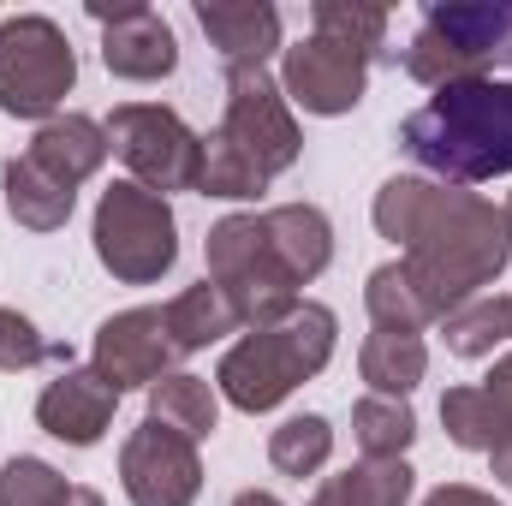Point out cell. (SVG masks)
Returning a JSON list of instances; mask_svg holds the SVG:
<instances>
[{"label":"cell","instance_id":"6da1fadb","mask_svg":"<svg viewBox=\"0 0 512 506\" xmlns=\"http://www.w3.org/2000/svg\"><path fill=\"white\" fill-rule=\"evenodd\" d=\"M376 233L399 245V268L429 304L435 322H447L459 304L483 298V286L501 280L512 262V221L477 191L393 173L376 191Z\"/></svg>","mask_w":512,"mask_h":506},{"label":"cell","instance_id":"7a4b0ae2","mask_svg":"<svg viewBox=\"0 0 512 506\" xmlns=\"http://www.w3.org/2000/svg\"><path fill=\"white\" fill-rule=\"evenodd\" d=\"M298 149H304V131L292 120L286 90L268 78V66H239V72H227L221 126L203 137L197 191L227 197V203H251L298 161Z\"/></svg>","mask_w":512,"mask_h":506},{"label":"cell","instance_id":"3957f363","mask_svg":"<svg viewBox=\"0 0 512 506\" xmlns=\"http://www.w3.org/2000/svg\"><path fill=\"white\" fill-rule=\"evenodd\" d=\"M399 149L429 167L441 185H483L512 173V84L507 78H471L435 90L405 126Z\"/></svg>","mask_w":512,"mask_h":506},{"label":"cell","instance_id":"277c9868","mask_svg":"<svg viewBox=\"0 0 512 506\" xmlns=\"http://www.w3.org/2000/svg\"><path fill=\"white\" fill-rule=\"evenodd\" d=\"M334 334H340L334 310L298 298L292 316H280V322H268V328H251V334L221 358L215 387H221L239 411H251V417L256 411H274L286 393H298L310 376L328 370Z\"/></svg>","mask_w":512,"mask_h":506},{"label":"cell","instance_id":"5b68a950","mask_svg":"<svg viewBox=\"0 0 512 506\" xmlns=\"http://www.w3.org/2000/svg\"><path fill=\"white\" fill-rule=\"evenodd\" d=\"M399 66L429 84H471V78H495V66H512V0H447L429 6L411 48L399 54Z\"/></svg>","mask_w":512,"mask_h":506},{"label":"cell","instance_id":"8992f818","mask_svg":"<svg viewBox=\"0 0 512 506\" xmlns=\"http://www.w3.org/2000/svg\"><path fill=\"white\" fill-rule=\"evenodd\" d=\"M209 286H221V298L233 304L239 328H268L280 316L298 310V274L286 268V256L268 233V215H227L209 227Z\"/></svg>","mask_w":512,"mask_h":506},{"label":"cell","instance_id":"52a82bcc","mask_svg":"<svg viewBox=\"0 0 512 506\" xmlns=\"http://www.w3.org/2000/svg\"><path fill=\"white\" fill-rule=\"evenodd\" d=\"M96 256L120 286H155L179 262V221L167 197L143 191L137 179H114L96 203Z\"/></svg>","mask_w":512,"mask_h":506},{"label":"cell","instance_id":"ba28073f","mask_svg":"<svg viewBox=\"0 0 512 506\" xmlns=\"http://www.w3.org/2000/svg\"><path fill=\"white\" fill-rule=\"evenodd\" d=\"M78 84V54L66 30L42 12L0 18V114L12 120H54V108Z\"/></svg>","mask_w":512,"mask_h":506},{"label":"cell","instance_id":"9c48e42d","mask_svg":"<svg viewBox=\"0 0 512 506\" xmlns=\"http://www.w3.org/2000/svg\"><path fill=\"white\" fill-rule=\"evenodd\" d=\"M108 143L131 167V179L155 197L167 191H197L203 173V137L185 126L173 108L161 102H120L108 114Z\"/></svg>","mask_w":512,"mask_h":506},{"label":"cell","instance_id":"30bf717a","mask_svg":"<svg viewBox=\"0 0 512 506\" xmlns=\"http://www.w3.org/2000/svg\"><path fill=\"white\" fill-rule=\"evenodd\" d=\"M120 483L131 506H191L203 495V459L197 441L143 417L120 447Z\"/></svg>","mask_w":512,"mask_h":506},{"label":"cell","instance_id":"8fae6325","mask_svg":"<svg viewBox=\"0 0 512 506\" xmlns=\"http://www.w3.org/2000/svg\"><path fill=\"white\" fill-rule=\"evenodd\" d=\"M179 340L167 328V310L161 304H137V310H120L96 328V346H90V370L114 381L120 393L126 387H155L161 376H173L179 364Z\"/></svg>","mask_w":512,"mask_h":506},{"label":"cell","instance_id":"7c38bea8","mask_svg":"<svg viewBox=\"0 0 512 506\" xmlns=\"http://www.w3.org/2000/svg\"><path fill=\"white\" fill-rule=\"evenodd\" d=\"M364 84H370V60L352 54V48H340V42H328V36H304L280 60L286 102H298L304 114H322V120L352 114L364 102Z\"/></svg>","mask_w":512,"mask_h":506},{"label":"cell","instance_id":"4fadbf2b","mask_svg":"<svg viewBox=\"0 0 512 506\" xmlns=\"http://www.w3.org/2000/svg\"><path fill=\"white\" fill-rule=\"evenodd\" d=\"M96 24H102V66L126 84H155L179 66V36L161 12L149 6H96Z\"/></svg>","mask_w":512,"mask_h":506},{"label":"cell","instance_id":"5bb4252c","mask_svg":"<svg viewBox=\"0 0 512 506\" xmlns=\"http://www.w3.org/2000/svg\"><path fill=\"white\" fill-rule=\"evenodd\" d=\"M114 411H120V387L102 370H78V364H66L60 381H48L36 399V423L66 447H96L108 435Z\"/></svg>","mask_w":512,"mask_h":506},{"label":"cell","instance_id":"9a60e30c","mask_svg":"<svg viewBox=\"0 0 512 506\" xmlns=\"http://www.w3.org/2000/svg\"><path fill=\"white\" fill-rule=\"evenodd\" d=\"M197 24L227 72L268 66V54H280V12L268 0H197Z\"/></svg>","mask_w":512,"mask_h":506},{"label":"cell","instance_id":"2e32d148","mask_svg":"<svg viewBox=\"0 0 512 506\" xmlns=\"http://www.w3.org/2000/svg\"><path fill=\"white\" fill-rule=\"evenodd\" d=\"M24 155H30L42 173H54L66 191H78L84 179L102 173V161L114 155V143H108V126H96L90 114H54L48 126L30 137Z\"/></svg>","mask_w":512,"mask_h":506},{"label":"cell","instance_id":"e0dca14e","mask_svg":"<svg viewBox=\"0 0 512 506\" xmlns=\"http://www.w3.org/2000/svg\"><path fill=\"white\" fill-rule=\"evenodd\" d=\"M0 191H6V215H12L18 227H30V233L66 227V221H72V203H78V191H66L54 173H42L30 155H12V161L0 167Z\"/></svg>","mask_w":512,"mask_h":506},{"label":"cell","instance_id":"ac0fdd59","mask_svg":"<svg viewBox=\"0 0 512 506\" xmlns=\"http://www.w3.org/2000/svg\"><path fill=\"white\" fill-rule=\"evenodd\" d=\"M262 215H268V233H274V245L286 256V268L304 286L334 262V227H328V215L316 203H280V209H262Z\"/></svg>","mask_w":512,"mask_h":506},{"label":"cell","instance_id":"d6986e66","mask_svg":"<svg viewBox=\"0 0 512 506\" xmlns=\"http://www.w3.org/2000/svg\"><path fill=\"white\" fill-rule=\"evenodd\" d=\"M411 489H417V471L405 459H364V465L328 477L310 495V506H405Z\"/></svg>","mask_w":512,"mask_h":506},{"label":"cell","instance_id":"ffe728a7","mask_svg":"<svg viewBox=\"0 0 512 506\" xmlns=\"http://www.w3.org/2000/svg\"><path fill=\"white\" fill-rule=\"evenodd\" d=\"M358 376L370 381L382 399H405L417 381L429 376V346H423V334H387V328H376V334L364 340V352H358Z\"/></svg>","mask_w":512,"mask_h":506},{"label":"cell","instance_id":"44dd1931","mask_svg":"<svg viewBox=\"0 0 512 506\" xmlns=\"http://www.w3.org/2000/svg\"><path fill=\"white\" fill-rule=\"evenodd\" d=\"M149 417L167 423V429H179V435H191V441H203L221 423V399H215V387L203 376L173 370V376H161L149 387Z\"/></svg>","mask_w":512,"mask_h":506},{"label":"cell","instance_id":"7402d4cb","mask_svg":"<svg viewBox=\"0 0 512 506\" xmlns=\"http://www.w3.org/2000/svg\"><path fill=\"white\" fill-rule=\"evenodd\" d=\"M161 310H167V328H173L179 352H203V346H215L221 334H233V328H239L233 304H227V298H221V286H209V280L185 286V292H179V298H167Z\"/></svg>","mask_w":512,"mask_h":506},{"label":"cell","instance_id":"603a6c76","mask_svg":"<svg viewBox=\"0 0 512 506\" xmlns=\"http://www.w3.org/2000/svg\"><path fill=\"white\" fill-rule=\"evenodd\" d=\"M441 328H447V352L453 358H495V346L512 340V298H501V292L489 298L483 292V298L459 304Z\"/></svg>","mask_w":512,"mask_h":506},{"label":"cell","instance_id":"cb8c5ba5","mask_svg":"<svg viewBox=\"0 0 512 506\" xmlns=\"http://www.w3.org/2000/svg\"><path fill=\"white\" fill-rule=\"evenodd\" d=\"M352 441L364 447V459H405V447L417 441V417L405 399H358L352 405Z\"/></svg>","mask_w":512,"mask_h":506},{"label":"cell","instance_id":"d4e9b609","mask_svg":"<svg viewBox=\"0 0 512 506\" xmlns=\"http://www.w3.org/2000/svg\"><path fill=\"white\" fill-rule=\"evenodd\" d=\"M364 310H370V322L387 328V334H423V328L435 322L429 304L417 298V286L405 280L399 262H382V268L370 274V286H364Z\"/></svg>","mask_w":512,"mask_h":506},{"label":"cell","instance_id":"484cf974","mask_svg":"<svg viewBox=\"0 0 512 506\" xmlns=\"http://www.w3.org/2000/svg\"><path fill=\"white\" fill-rule=\"evenodd\" d=\"M328 453H334V423L316 417V411L286 417V423L268 435V459H274L280 477H316V471L328 465Z\"/></svg>","mask_w":512,"mask_h":506},{"label":"cell","instance_id":"4316f807","mask_svg":"<svg viewBox=\"0 0 512 506\" xmlns=\"http://www.w3.org/2000/svg\"><path fill=\"white\" fill-rule=\"evenodd\" d=\"M316 36H328V42H340V48H352V54H364V60H376L387 54V6H358V0H316Z\"/></svg>","mask_w":512,"mask_h":506},{"label":"cell","instance_id":"83f0119b","mask_svg":"<svg viewBox=\"0 0 512 506\" xmlns=\"http://www.w3.org/2000/svg\"><path fill=\"white\" fill-rule=\"evenodd\" d=\"M441 423H447L453 447H465V453H489L501 441V417H495L483 387H447L441 393Z\"/></svg>","mask_w":512,"mask_h":506},{"label":"cell","instance_id":"f1b7e54d","mask_svg":"<svg viewBox=\"0 0 512 506\" xmlns=\"http://www.w3.org/2000/svg\"><path fill=\"white\" fill-rule=\"evenodd\" d=\"M72 483L48 459H6L0 465V506H66Z\"/></svg>","mask_w":512,"mask_h":506},{"label":"cell","instance_id":"f546056e","mask_svg":"<svg viewBox=\"0 0 512 506\" xmlns=\"http://www.w3.org/2000/svg\"><path fill=\"white\" fill-rule=\"evenodd\" d=\"M42 358H66V346H48V340L36 334V322H30V316L0 310V370H6V376H18V370H36ZM66 364H72V358H66Z\"/></svg>","mask_w":512,"mask_h":506},{"label":"cell","instance_id":"4dcf8cb0","mask_svg":"<svg viewBox=\"0 0 512 506\" xmlns=\"http://www.w3.org/2000/svg\"><path fill=\"white\" fill-rule=\"evenodd\" d=\"M483 393H489V405H495V417H501V441L512 435V352L507 358H495V370L477 381Z\"/></svg>","mask_w":512,"mask_h":506},{"label":"cell","instance_id":"1f68e13d","mask_svg":"<svg viewBox=\"0 0 512 506\" xmlns=\"http://www.w3.org/2000/svg\"><path fill=\"white\" fill-rule=\"evenodd\" d=\"M423 506H501V501H495V495H483V489H471V483H441Z\"/></svg>","mask_w":512,"mask_h":506},{"label":"cell","instance_id":"d6a6232c","mask_svg":"<svg viewBox=\"0 0 512 506\" xmlns=\"http://www.w3.org/2000/svg\"><path fill=\"white\" fill-rule=\"evenodd\" d=\"M489 465H495V477H501V483L512 489V435H507V441H495V447H489Z\"/></svg>","mask_w":512,"mask_h":506},{"label":"cell","instance_id":"836d02e7","mask_svg":"<svg viewBox=\"0 0 512 506\" xmlns=\"http://www.w3.org/2000/svg\"><path fill=\"white\" fill-rule=\"evenodd\" d=\"M233 506H286V501H280V495H268V489H245Z\"/></svg>","mask_w":512,"mask_h":506},{"label":"cell","instance_id":"e575fe53","mask_svg":"<svg viewBox=\"0 0 512 506\" xmlns=\"http://www.w3.org/2000/svg\"><path fill=\"white\" fill-rule=\"evenodd\" d=\"M66 506H108V501H102L96 489H72V495H66Z\"/></svg>","mask_w":512,"mask_h":506},{"label":"cell","instance_id":"d590c367","mask_svg":"<svg viewBox=\"0 0 512 506\" xmlns=\"http://www.w3.org/2000/svg\"><path fill=\"white\" fill-rule=\"evenodd\" d=\"M507 221H512V197H507Z\"/></svg>","mask_w":512,"mask_h":506}]
</instances>
